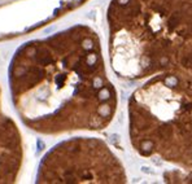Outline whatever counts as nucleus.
<instances>
[{"label": "nucleus", "mask_w": 192, "mask_h": 184, "mask_svg": "<svg viewBox=\"0 0 192 184\" xmlns=\"http://www.w3.org/2000/svg\"><path fill=\"white\" fill-rule=\"evenodd\" d=\"M128 135L143 157L192 171V71L149 78L128 99Z\"/></svg>", "instance_id": "3"}, {"label": "nucleus", "mask_w": 192, "mask_h": 184, "mask_svg": "<svg viewBox=\"0 0 192 184\" xmlns=\"http://www.w3.org/2000/svg\"><path fill=\"white\" fill-rule=\"evenodd\" d=\"M39 182L126 183L125 167L104 141L76 139L56 147L40 164Z\"/></svg>", "instance_id": "4"}, {"label": "nucleus", "mask_w": 192, "mask_h": 184, "mask_svg": "<svg viewBox=\"0 0 192 184\" xmlns=\"http://www.w3.org/2000/svg\"><path fill=\"white\" fill-rule=\"evenodd\" d=\"M108 25L118 77L142 80L192 71V0H112Z\"/></svg>", "instance_id": "2"}, {"label": "nucleus", "mask_w": 192, "mask_h": 184, "mask_svg": "<svg viewBox=\"0 0 192 184\" xmlns=\"http://www.w3.org/2000/svg\"><path fill=\"white\" fill-rule=\"evenodd\" d=\"M22 57L13 74L28 95L35 130H103L112 122L117 92L94 31L76 26L26 46Z\"/></svg>", "instance_id": "1"}, {"label": "nucleus", "mask_w": 192, "mask_h": 184, "mask_svg": "<svg viewBox=\"0 0 192 184\" xmlns=\"http://www.w3.org/2000/svg\"><path fill=\"white\" fill-rule=\"evenodd\" d=\"M38 148H39V150H42L44 148V144H43V141H40V140H38Z\"/></svg>", "instance_id": "5"}]
</instances>
